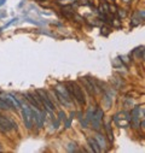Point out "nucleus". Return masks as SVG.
Listing matches in <instances>:
<instances>
[{
    "instance_id": "f257e3e1",
    "label": "nucleus",
    "mask_w": 145,
    "mask_h": 153,
    "mask_svg": "<svg viewBox=\"0 0 145 153\" xmlns=\"http://www.w3.org/2000/svg\"><path fill=\"white\" fill-rule=\"evenodd\" d=\"M67 89L71 96V99H74L79 105H85L86 104V99H85V94H84V91L82 88L80 87L77 83L75 82H69L68 86H67Z\"/></svg>"
},
{
    "instance_id": "f03ea898",
    "label": "nucleus",
    "mask_w": 145,
    "mask_h": 153,
    "mask_svg": "<svg viewBox=\"0 0 145 153\" xmlns=\"http://www.w3.org/2000/svg\"><path fill=\"white\" fill-rule=\"evenodd\" d=\"M53 92H54V95L57 96L58 101L62 104L63 106L70 107V105H71V96H70V94H69L66 86L59 84V86H57L54 88Z\"/></svg>"
},
{
    "instance_id": "7ed1b4c3",
    "label": "nucleus",
    "mask_w": 145,
    "mask_h": 153,
    "mask_svg": "<svg viewBox=\"0 0 145 153\" xmlns=\"http://www.w3.org/2000/svg\"><path fill=\"white\" fill-rule=\"evenodd\" d=\"M36 93H38V95H39V98H40V102H41V105L48 111V112H51V111H54V105H53V102H52V100L48 98V95H47V93L45 92V91H43V89H39V91H36Z\"/></svg>"
},
{
    "instance_id": "20e7f679",
    "label": "nucleus",
    "mask_w": 145,
    "mask_h": 153,
    "mask_svg": "<svg viewBox=\"0 0 145 153\" xmlns=\"http://www.w3.org/2000/svg\"><path fill=\"white\" fill-rule=\"evenodd\" d=\"M0 125H1L3 133L11 132V130H17V124H16V122H13L11 118L3 116V115H0Z\"/></svg>"
},
{
    "instance_id": "39448f33",
    "label": "nucleus",
    "mask_w": 145,
    "mask_h": 153,
    "mask_svg": "<svg viewBox=\"0 0 145 153\" xmlns=\"http://www.w3.org/2000/svg\"><path fill=\"white\" fill-rule=\"evenodd\" d=\"M22 117H23L24 127H26L28 130H30L31 128H33V114H31V110L27 105H24L22 109Z\"/></svg>"
},
{
    "instance_id": "423d86ee",
    "label": "nucleus",
    "mask_w": 145,
    "mask_h": 153,
    "mask_svg": "<svg viewBox=\"0 0 145 153\" xmlns=\"http://www.w3.org/2000/svg\"><path fill=\"white\" fill-rule=\"evenodd\" d=\"M103 110L99 109V107H97L96 111L93 112V115H92V118H91V124H92V128L94 130H98L99 128H100V123H102V119H103Z\"/></svg>"
},
{
    "instance_id": "0eeeda50",
    "label": "nucleus",
    "mask_w": 145,
    "mask_h": 153,
    "mask_svg": "<svg viewBox=\"0 0 145 153\" xmlns=\"http://www.w3.org/2000/svg\"><path fill=\"white\" fill-rule=\"evenodd\" d=\"M1 96L4 98V100L6 101V104L9 105L10 109H12V110H18L20 107H22L21 102L17 100V98H16L13 94H3Z\"/></svg>"
},
{
    "instance_id": "6e6552de",
    "label": "nucleus",
    "mask_w": 145,
    "mask_h": 153,
    "mask_svg": "<svg viewBox=\"0 0 145 153\" xmlns=\"http://www.w3.org/2000/svg\"><path fill=\"white\" fill-rule=\"evenodd\" d=\"M31 114H33V119L35 120V124L38 128H43L44 123H45V112H43L39 109H33L31 110Z\"/></svg>"
},
{
    "instance_id": "1a4fd4ad",
    "label": "nucleus",
    "mask_w": 145,
    "mask_h": 153,
    "mask_svg": "<svg viewBox=\"0 0 145 153\" xmlns=\"http://www.w3.org/2000/svg\"><path fill=\"white\" fill-rule=\"evenodd\" d=\"M114 120L120 128H127V125L131 123V118L130 117H122V114L116 115L114 117Z\"/></svg>"
},
{
    "instance_id": "9d476101",
    "label": "nucleus",
    "mask_w": 145,
    "mask_h": 153,
    "mask_svg": "<svg viewBox=\"0 0 145 153\" xmlns=\"http://www.w3.org/2000/svg\"><path fill=\"white\" fill-rule=\"evenodd\" d=\"M26 99L31 104V106L35 107V109H39V110H41V105H40V102L38 101V99L35 98V95L34 93H26Z\"/></svg>"
},
{
    "instance_id": "9b49d317",
    "label": "nucleus",
    "mask_w": 145,
    "mask_h": 153,
    "mask_svg": "<svg viewBox=\"0 0 145 153\" xmlns=\"http://www.w3.org/2000/svg\"><path fill=\"white\" fill-rule=\"evenodd\" d=\"M87 141H88V145H90V147H91V150H92L93 152H100V151H102V148H100V146H99L98 141H97L96 139L90 138Z\"/></svg>"
},
{
    "instance_id": "f8f14e48",
    "label": "nucleus",
    "mask_w": 145,
    "mask_h": 153,
    "mask_svg": "<svg viewBox=\"0 0 145 153\" xmlns=\"http://www.w3.org/2000/svg\"><path fill=\"white\" fill-rule=\"evenodd\" d=\"M132 118H131V122H133V124L135 125H138V120H139V107H135L133 111H132V114H131Z\"/></svg>"
},
{
    "instance_id": "ddd939ff",
    "label": "nucleus",
    "mask_w": 145,
    "mask_h": 153,
    "mask_svg": "<svg viewBox=\"0 0 145 153\" xmlns=\"http://www.w3.org/2000/svg\"><path fill=\"white\" fill-rule=\"evenodd\" d=\"M97 141H98V143H99V146H100V148L104 151V150H105V140H104V138H103V136L102 135H97Z\"/></svg>"
},
{
    "instance_id": "4468645a",
    "label": "nucleus",
    "mask_w": 145,
    "mask_h": 153,
    "mask_svg": "<svg viewBox=\"0 0 145 153\" xmlns=\"http://www.w3.org/2000/svg\"><path fill=\"white\" fill-rule=\"evenodd\" d=\"M105 129H107V133H108V138H109V141L110 142H112V141H114V138H112V130L110 129V124H107L105 125Z\"/></svg>"
},
{
    "instance_id": "2eb2a0df",
    "label": "nucleus",
    "mask_w": 145,
    "mask_h": 153,
    "mask_svg": "<svg viewBox=\"0 0 145 153\" xmlns=\"http://www.w3.org/2000/svg\"><path fill=\"white\" fill-rule=\"evenodd\" d=\"M74 116H75V114H74V112H71L69 119H67V122H66V128H70V122L72 120V118H74Z\"/></svg>"
},
{
    "instance_id": "dca6fc26",
    "label": "nucleus",
    "mask_w": 145,
    "mask_h": 153,
    "mask_svg": "<svg viewBox=\"0 0 145 153\" xmlns=\"http://www.w3.org/2000/svg\"><path fill=\"white\" fill-rule=\"evenodd\" d=\"M58 120L59 122H62V120H66V114H64L63 111H59V114H58Z\"/></svg>"
},
{
    "instance_id": "f3484780",
    "label": "nucleus",
    "mask_w": 145,
    "mask_h": 153,
    "mask_svg": "<svg viewBox=\"0 0 145 153\" xmlns=\"http://www.w3.org/2000/svg\"><path fill=\"white\" fill-rule=\"evenodd\" d=\"M138 16H139V18H140V19L145 21V10H142V11H139V12H138Z\"/></svg>"
},
{
    "instance_id": "a211bd4d",
    "label": "nucleus",
    "mask_w": 145,
    "mask_h": 153,
    "mask_svg": "<svg viewBox=\"0 0 145 153\" xmlns=\"http://www.w3.org/2000/svg\"><path fill=\"white\" fill-rule=\"evenodd\" d=\"M119 16H120V17H121V18H123V17H125V16H126V13L123 12V10H120V11H119Z\"/></svg>"
},
{
    "instance_id": "6ab92c4d",
    "label": "nucleus",
    "mask_w": 145,
    "mask_h": 153,
    "mask_svg": "<svg viewBox=\"0 0 145 153\" xmlns=\"http://www.w3.org/2000/svg\"><path fill=\"white\" fill-rule=\"evenodd\" d=\"M5 1H6V0H0V6H1V5H3Z\"/></svg>"
},
{
    "instance_id": "aec40b11",
    "label": "nucleus",
    "mask_w": 145,
    "mask_h": 153,
    "mask_svg": "<svg viewBox=\"0 0 145 153\" xmlns=\"http://www.w3.org/2000/svg\"><path fill=\"white\" fill-rule=\"evenodd\" d=\"M123 1H126V3H128V1H130V0H123Z\"/></svg>"
},
{
    "instance_id": "412c9836",
    "label": "nucleus",
    "mask_w": 145,
    "mask_h": 153,
    "mask_svg": "<svg viewBox=\"0 0 145 153\" xmlns=\"http://www.w3.org/2000/svg\"><path fill=\"white\" fill-rule=\"evenodd\" d=\"M0 151H1V147H0Z\"/></svg>"
}]
</instances>
